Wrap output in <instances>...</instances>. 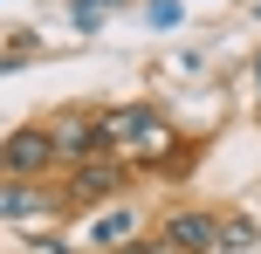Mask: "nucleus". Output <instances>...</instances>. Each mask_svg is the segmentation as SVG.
Here are the masks:
<instances>
[{"label": "nucleus", "mask_w": 261, "mask_h": 254, "mask_svg": "<svg viewBox=\"0 0 261 254\" xmlns=\"http://www.w3.org/2000/svg\"><path fill=\"white\" fill-rule=\"evenodd\" d=\"M103 151H117V158L130 165H151V158H165L172 151V124L158 117L151 103H124V110H103Z\"/></svg>", "instance_id": "nucleus-1"}, {"label": "nucleus", "mask_w": 261, "mask_h": 254, "mask_svg": "<svg viewBox=\"0 0 261 254\" xmlns=\"http://www.w3.org/2000/svg\"><path fill=\"white\" fill-rule=\"evenodd\" d=\"M48 165H55V137H48V124H21V131L0 137V172H7V179H41Z\"/></svg>", "instance_id": "nucleus-2"}, {"label": "nucleus", "mask_w": 261, "mask_h": 254, "mask_svg": "<svg viewBox=\"0 0 261 254\" xmlns=\"http://www.w3.org/2000/svg\"><path fill=\"white\" fill-rule=\"evenodd\" d=\"M48 137H55V165H83V158L103 151V124L96 117H55Z\"/></svg>", "instance_id": "nucleus-3"}, {"label": "nucleus", "mask_w": 261, "mask_h": 254, "mask_svg": "<svg viewBox=\"0 0 261 254\" xmlns=\"http://www.w3.org/2000/svg\"><path fill=\"white\" fill-rule=\"evenodd\" d=\"M213 234H220L213 213H172L165 227H158V254H206Z\"/></svg>", "instance_id": "nucleus-4"}, {"label": "nucleus", "mask_w": 261, "mask_h": 254, "mask_svg": "<svg viewBox=\"0 0 261 254\" xmlns=\"http://www.w3.org/2000/svg\"><path fill=\"white\" fill-rule=\"evenodd\" d=\"M117 186H124V158H83L69 200L76 206H103V200H117Z\"/></svg>", "instance_id": "nucleus-5"}, {"label": "nucleus", "mask_w": 261, "mask_h": 254, "mask_svg": "<svg viewBox=\"0 0 261 254\" xmlns=\"http://www.w3.org/2000/svg\"><path fill=\"white\" fill-rule=\"evenodd\" d=\"M48 213V192L35 179H0V220H35Z\"/></svg>", "instance_id": "nucleus-6"}, {"label": "nucleus", "mask_w": 261, "mask_h": 254, "mask_svg": "<svg viewBox=\"0 0 261 254\" xmlns=\"http://www.w3.org/2000/svg\"><path fill=\"white\" fill-rule=\"evenodd\" d=\"M213 247H220V254H254L261 247V227H254V220H220Z\"/></svg>", "instance_id": "nucleus-7"}, {"label": "nucleus", "mask_w": 261, "mask_h": 254, "mask_svg": "<svg viewBox=\"0 0 261 254\" xmlns=\"http://www.w3.org/2000/svg\"><path fill=\"white\" fill-rule=\"evenodd\" d=\"M130 227H138V220H130V206H110V213H103V220L90 227V247H117Z\"/></svg>", "instance_id": "nucleus-8"}, {"label": "nucleus", "mask_w": 261, "mask_h": 254, "mask_svg": "<svg viewBox=\"0 0 261 254\" xmlns=\"http://www.w3.org/2000/svg\"><path fill=\"white\" fill-rule=\"evenodd\" d=\"M103 7H110V0H76V35H96V27H103L96 14H103Z\"/></svg>", "instance_id": "nucleus-9"}, {"label": "nucleus", "mask_w": 261, "mask_h": 254, "mask_svg": "<svg viewBox=\"0 0 261 254\" xmlns=\"http://www.w3.org/2000/svg\"><path fill=\"white\" fill-rule=\"evenodd\" d=\"M254 82H261V55H254Z\"/></svg>", "instance_id": "nucleus-10"}]
</instances>
